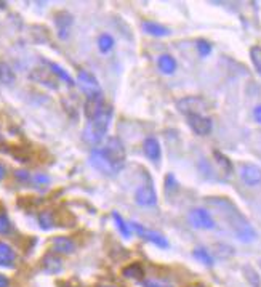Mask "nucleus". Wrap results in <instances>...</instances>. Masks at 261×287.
I'll list each match as a JSON object with an SVG mask.
<instances>
[{"instance_id":"nucleus-33","label":"nucleus","mask_w":261,"mask_h":287,"mask_svg":"<svg viewBox=\"0 0 261 287\" xmlns=\"http://www.w3.org/2000/svg\"><path fill=\"white\" fill-rule=\"evenodd\" d=\"M143 287H172V285L156 281V279H146V281H143Z\"/></svg>"},{"instance_id":"nucleus-39","label":"nucleus","mask_w":261,"mask_h":287,"mask_svg":"<svg viewBox=\"0 0 261 287\" xmlns=\"http://www.w3.org/2000/svg\"><path fill=\"white\" fill-rule=\"evenodd\" d=\"M0 140H2V138H0Z\"/></svg>"},{"instance_id":"nucleus-1","label":"nucleus","mask_w":261,"mask_h":287,"mask_svg":"<svg viewBox=\"0 0 261 287\" xmlns=\"http://www.w3.org/2000/svg\"><path fill=\"white\" fill-rule=\"evenodd\" d=\"M210 202L218 207H223V215L228 217V222L232 226L234 234L239 237L242 242H252L256 237V231L252 228V225L242 217V213L237 210L234 204H231L228 199H211Z\"/></svg>"},{"instance_id":"nucleus-20","label":"nucleus","mask_w":261,"mask_h":287,"mask_svg":"<svg viewBox=\"0 0 261 287\" xmlns=\"http://www.w3.org/2000/svg\"><path fill=\"white\" fill-rule=\"evenodd\" d=\"M213 158H215L218 167L223 170V173H226V175H231L232 173V162L229 161L228 156H224V154L221 151H213Z\"/></svg>"},{"instance_id":"nucleus-4","label":"nucleus","mask_w":261,"mask_h":287,"mask_svg":"<svg viewBox=\"0 0 261 287\" xmlns=\"http://www.w3.org/2000/svg\"><path fill=\"white\" fill-rule=\"evenodd\" d=\"M128 225H130V228H132L139 237L146 239V241L152 242L154 246H157V247H160V249H167V247H169V241H167V239H165V236H162L160 233L152 231V230H148L146 226L139 225V223H136V222H130Z\"/></svg>"},{"instance_id":"nucleus-22","label":"nucleus","mask_w":261,"mask_h":287,"mask_svg":"<svg viewBox=\"0 0 261 287\" xmlns=\"http://www.w3.org/2000/svg\"><path fill=\"white\" fill-rule=\"evenodd\" d=\"M49 66H50L52 73H53L55 76H58L63 82H66L67 85H74V79L70 77V74L67 73V71H66L64 68H61V66L56 64V63H52V61H49Z\"/></svg>"},{"instance_id":"nucleus-13","label":"nucleus","mask_w":261,"mask_h":287,"mask_svg":"<svg viewBox=\"0 0 261 287\" xmlns=\"http://www.w3.org/2000/svg\"><path fill=\"white\" fill-rule=\"evenodd\" d=\"M52 249L56 255H70V254H74L76 244L73 239L67 236H56L52 241Z\"/></svg>"},{"instance_id":"nucleus-32","label":"nucleus","mask_w":261,"mask_h":287,"mask_svg":"<svg viewBox=\"0 0 261 287\" xmlns=\"http://www.w3.org/2000/svg\"><path fill=\"white\" fill-rule=\"evenodd\" d=\"M15 178H16L18 182L26 183V182L31 180V173H29L28 170H25V169H18V170L15 172Z\"/></svg>"},{"instance_id":"nucleus-30","label":"nucleus","mask_w":261,"mask_h":287,"mask_svg":"<svg viewBox=\"0 0 261 287\" xmlns=\"http://www.w3.org/2000/svg\"><path fill=\"white\" fill-rule=\"evenodd\" d=\"M178 191V182L173 173H169L167 176H165V193L167 194H173Z\"/></svg>"},{"instance_id":"nucleus-9","label":"nucleus","mask_w":261,"mask_h":287,"mask_svg":"<svg viewBox=\"0 0 261 287\" xmlns=\"http://www.w3.org/2000/svg\"><path fill=\"white\" fill-rule=\"evenodd\" d=\"M55 26L58 31V37L66 40L70 34V28L74 25V16L69 13V11H58L55 15Z\"/></svg>"},{"instance_id":"nucleus-7","label":"nucleus","mask_w":261,"mask_h":287,"mask_svg":"<svg viewBox=\"0 0 261 287\" xmlns=\"http://www.w3.org/2000/svg\"><path fill=\"white\" fill-rule=\"evenodd\" d=\"M135 202L141 207H152L157 204V193L154 189L152 183L141 185L135 191Z\"/></svg>"},{"instance_id":"nucleus-27","label":"nucleus","mask_w":261,"mask_h":287,"mask_svg":"<svg viewBox=\"0 0 261 287\" xmlns=\"http://www.w3.org/2000/svg\"><path fill=\"white\" fill-rule=\"evenodd\" d=\"M114 47V37L111 34H101L98 37V49L101 53H108Z\"/></svg>"},{"instance_id":"nucleus-31","label":"nucleus","mask_w":261,"mask_h":287,"mask_svg":"<svg viewBox=\"0 0 261 287\" xmlns=\"http://www.w3.org/2000/svg\"><path fill=\"white\" fill-rule=\"evenodd\" d=\"M197 52L200 56H208L211 53V43L204 39H199L197 40Z\"/></svg>"},{"instance_id":"nucleus-16","label":"nucleus","mask_w":261,"mask_h":287,"mask_svg":"<svg viewBox=\"0 0 261 287\" xmlns=\"http://www.w3.org/2000/svg\"><path fill=\"white\" fill-rule=\"evenodd\" d=\"M16 261V252L10 244L0 241V267L11 268Z\"/></svg>"},{"instance_id":"nucleus-2","label":"nucleus","mask_w":261,"mask_h":287,"mask_svg":"<svg viewBox=\"0 0 261 287\" xmlns=\"http://www.w3.org/2000/svg\"><path fill=\"white\" fill-rule=\"evenodd\" d=\"M112 121V107L104 106V109L98 114V117H94L93 121H88V124L84 128V140L85 143L91 146H97L104 140L106 134H108L109 124Z\"/></svg>"},{"instance_id":"nucleus-8","label":"nucleus","mask_w":261,"mask_h":287,"mask_svg":"<svg viewBox=\"0 0 261 287\" xmlns=\"http://www.w3.org/2000/svg\"><path fill=\"white\" fill-rule=\"evenodd\" d=\"M176 106L183 114L193 116V114H200V113H202L207 107V103L202 98H199V97H186V98H181L180 101H178Z\"/></svg>"},{"instance_id":"nucleus-35","label":"nucleus","mask_w":261,"mask_h":287,"mask_svg":"<svg viewBox=\"0 0 261 287\" xmlns=\"http://www.w3.org/2000/svg\"><path fill=\"white\" fill-rule=\"evenodd\" d=\"M253 117H255V121L261 125V104L256 106L255 109H253Z\"/></svg>"},{"instance_id":"nucleus-29","label":"nucleus","mask_w":261,"mask_h":287,"mask_svg":"<svg viewBox=\"0 0 261 287\" xmlns=\"http://www.w3.org/2000/svg\"><path fill=\"white\" fill-rule=\"evenodd\" d=\"M11 222L8 218V215L5 212H0V234L2 236H7L11 233Z\"/></svg>"},{"instance_id":"nucleus-19","label":"nucleus","mask_w":261,"mask_h":287,"mask_svg":"<svg viewBox=\"0 0 261 287\" xmlns=\"http://www.w3.org/2000/svg\"><path fill=\"white\" fill-rule=\"evenodd\" d=\"M122 274L127 279H143L145 278V268L141 263L135 261V263H130L122 270Z\"/></svg>"},{"instance_id":"nucleus-25","label":"nucleus","mask_w":261,"mask_h":287,"mask_svg":"<svg viewBox=\"0 0 261 287\" xmlns=\"http://www.w3.org/2000/svg\"><path fill=\"white\" fill-rule=\"evenodd\" d=\"M39 225L42 230H52L55 226V215L52 210H43L39 213Z\"/></svg>"},{"instance_id":"nucleus-21","label":"nucleus","mask_w":261,"mask_h":287,"mask_svg":"<svg viewBox=\"0 0 261 287\" xmlns=\"http://www.w3.org/2000/svg\"><path fill=\"white\" fill-rule=\"evenodd\" d=\"M193 255H194L196 260H199L200 263H204L205 267H213V261H215V260H213V255L208 252L205 247H196Z\"/></svg>"},{"instance_id":"nucleus-26","label":"nucleus","mask_w":261,"mask_h":287,"mask_svg":"<svg viewBox=\"0 0 261 287\" xmlns=\"http://www.w3.org/2000/svg\"><path fill=\"white\" fill-rule=\"evenodd\" d=\"M0 82L7 83V85H11L15 82V73L13 69L10 68L8 63H0Z\"/></svg>"},{"instance_id":"nucleus-24","label":"nucleus","mask_w":261,"mask_h":287,"mask_svg":"<svg viewBox=\"0 0 261 287\" xmlns=\"http://www.w3.org/2000/svg\"><path fill=\"white\" fill-rule=\"evenodd\" d=\"M242 271H244L245 279L248 281V284H250L252 287H261V278H259V274L256 273L255 268H252L250 265H245L242 268Z\"/></svg>"},{"instance_id":"nucleus-23","label":"nucleus","mask_w":261,"mask_h":287,"mask_svg":"<svg viewBox=\"0 0 261 287\" xmlns=\"http://www.w3.org/2000/svg\"><path fill=\"white\" fill-rule=\"evenodd\" d=\"M112 220H114V223H115V226H117L118 233H121L125 239H130V236H132V231H130V226H128V223L121 217V215H118V212H112Z\"/></svg>"},{"instance_id":"nucleus-3","label":"nucleus","mask_w":261,"mask_h":287,"mask_svg":"<svg viewBox=\"0 0 261 287\" xmlns=\"http://www.w3.org/2000/svg\"><path fill=\"white\" fill-rule=\"evenodd\" d=\"M100 149L103 152V156L106 158V161H108L109 165L112 167L115 175H117L125 165V146H124V143L117 137H109L108 140H106L104 146L100 148Z\"/></svg>"},{"instance_id":"nucleus-14","label":"nucleus","mask_w":261,"mask_h":287,"mask_svg":"<svg viewBox=\"0 0 261 287\" xmlns=\"http://www.w3.org/2000/svg\"><path fill=\"white\" fill-rule=\"evenodd\" d=\"M143 151L146 154V158L152 162H159L160 161V154H162V149H160V143L157 138L154 137H148L145 141H143Z\"/></svg>"},{"instance_id":"nucleus-10","label":"nucleus","mask_w":261,"mask_h":287,"mask_svg":"<svg viewBox=\"0 0 261 287\" xmlns=\"http://www.w3.org/2000/svg\"><path fill=\"white\" fill-rule=\"evenodd\" d=\"M187 124L189 127L193 128L194 134L204 137V135H208L211 128H213V122L211 119L207 117V116H202V114H193V116H187Z\"/></svg>"},{"instance_id":"nucleus-28","label":"nucleus","mask_w":261,"mask_h":287,"mask_svg":"<svg viewBox=\"0 0 261 287\" xmlns=\"http://www.w3.org/2000/svg\"><path fill=\"white\" fill-rule=\"evenodd\" d=\"M250 59L256 69V73L261 76V47L259 45H253L250 49Z\"/></svg>"},{"instance_id":"nucleus-6","label":"nucleus","mask_w":261,"mask_h":287,"mask_svg":"<svg viewBox=\"0 0 261 287\" xmlns=\"http://www.w3.org/2000/svg\"><path fill=\"white\" fill-rule=\"evenodd\" d=\"M189 222H191L194 228H199V230H213L217 226L210 212L202 207H196L189 212Z\"/></svg>"},{"instance_id":"nucleus-36","label":"nucleus","mask_w":261,"mask_h":287,"mask_svg":"<svg viewBox=\"0 0 261 287\" xmlns=\"http://www.w3.org/2000/svg\"><path fill=\"white\" fill-rule=\"evenodd\" d=\"M0 287H10V279L2 273H0Z\"/></svg>"},{"instance_id":"nucleus-38","label":"nucleus","mask_w":261,"mask_h":287,"mask_svg":"<svg viewBox=\"0 0 261 287\" xmlns=\"http://www.w3.org/2000/svg\"><path fill=\"white\" fill-rule=\"evenodd\" d=\"M98 287H117V285H112V284H101Z\"/></svg>"},{"instance_id":"nucleus-37","label":"nucleus","mask_w":261,"mask_h":287,"mask_svg":"<svg viewBox=\"0 0 261 287\" xmlns=\"http://www.w3.org/2000/svg\"><path fill=\"white\" fill-rule=\"evenodd\" d=\"M5 176H7V167L2 162H0V182H2Z\"/></svg>"},{"instance_id":"nucleus-5","label":"nucleus","mask_w":261,"mask_h":287,"mask_svg":"<svg viewBox=\"0 0 261 287\" xmlns=\"http://www.w3.org/2000/svg\"><path fill=\"white\" fill-rule=\"evenodd\" d=\"M77 85L87 95V97H94V95L103 93L98 79L91 73H88V71H80V73L77 74Z\"/></svg>"},{"instance_id":"nucleus-34","label":"nucleus","mask_w":261,"mask_h":287,"mask_svg":"<svg viewBox=\"0 0 261 287\" xmlns=\"http://www.w3.org/2000/svg\"><path fill=\"white\" fill-rule=\"evenodd\" d=\"M34 182H35V183H40V185H46V183H50V178L46 176V175L39 173V175L34 176Z\"/></svg>"},{"instance_id":"nucleus-18","label":"nucleus","mask_w":261,"mask_h":287,"mask_svg":"<svg viewBox=\"0 0 261 287\" xmlns=\"http://www.w3.org/2000/svg\"><path fill=\"white\" fill-rule=\"evenodd\" d=\"M176 59L172 56V55H160L159 56V59H157V68H159V71L160 73H163V74H167V76H170V74H173L175 71H176Z\"/></svg>"},{"instance_id":"nucleus-15","label":"nucleus","mask_w":261,"mask_h":287,"mask_svg":"<svg viewBox=\"0 0 261 287\" xmlns=\"http://www.w3.org/2000/svg\"><path fill=\"white\" fill-rule=\"evenodd\" d=\"M42 268L46 274H58L63 271V260L59 255L50 252L42 258Z\"/></svg>"},{"instance_id":"nucleus-17","label":"nucleus","mask_w":261,"mask_h":287,"mask_svg":"<svg viewBox=\"0 0 261 287\" xmlns=\"http://www.w3.org/2000/svg\"><path fill=\"white\" fill-rule=\"evenodd\" d=\"M143 31L149 35H154V37H165V35H170V29L165 28L163 25H159L156 21H145L141 25Z\"/></svg>"},{"instance_id":"nucleus-11","label":"nucleus","mask_w":261,"mask_h":287,"mask_svg":"<svg viewBox=\"0 0 261 287\" xmlns=\"http://www.w3.org/2000/svg\"><path fill=\"white\" fill-rule=\"evenodd\" d=\"M104 97L101 95H94V97H87L85 104H84V114L87 117V121H93L94 117H98V114L104 109Z\"/></svg>"},{"instance_id":"nucleus-12","label":"nucleus","mask_w":261,"mask_h":287,"mask_svg":"<svg viewBox=\"0 0 261 287\" xmlns=\"http://www.w3.org/2000/svg\"><path fill=\"white\" fill-rule=\"evenodd\" d=\"M241 178L248 186H256L261 183V169L255 164H245L241 167Z\"/></svg>"}]
</instances>
